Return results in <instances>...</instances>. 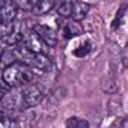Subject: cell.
Listing matches in <instances>:
<instances>
[{
	"label": "cell",
	"instance_id": "cell-2",
	"mask_svg": "<svg viewBox=\"0 0 128 128\" xmlns=\"http://www.w3.org/2000/svg\"><path fill=\"white\" fill-rule=\"evenodd\" d=\"M21 98H23V108H30L38 106L44 98V90L39 84H27L21 88Z\"/></svg>",
	"mask_w": 128,
	"mask_h": 128
},
{
	"label": "cell",
	"instance_id": "cell-3",
	"mask_svg": "<svg viewBox=\"0 0 128 128\" xmlns=\"http://www.w3.org/2000/svg\"><path fill=\"white\" fill-rule=\"evenodd\" d=\"M17 5L35 15H42L45 12H50L56 6L53 0H30V2H20Z\"/></svg>",
	"mask_w": 128,
	"mask_h": 128
},
{
	"label": "cell",
	"instance_id": "cell-11",
	"mask_svg": "<svg viewBox=\"0 0 128 128\" xmlns=\"http://www.w3.org/2000/svg\"><path fill=\"white\" fill-rule=\"evenodd\" d=\"M14 63H17V57H15V54H14V50H5L3 54H2V65H3V70L12 66Z\"/></svg>",
	"mask_w": 128,
	"mask_h": 128
},
{
	"label": "cell",
	"instance_id": "cell-5",
	"mask_svg": "<svg viewBox=\"0 0 128 128\" xmlns=\"http://www.w3.org/2000/svg\"><path fill=\"white\" fill-rule=\"evenodd\" d=\"M18 12V5L14 2H2L0 3V18H2V24L14 23V18L17 17Z\"/></svg>",
	"mask_w": 128,
	"mask_h": 128
},
{
	"label": "cell",
	"instance_id": "cell-9",
	"mask_svg": "<svg viewBox=\"0 0 128 128\" xmlns=\"http://www.w3.org/2000/svg\"><path fill=\"white\" fill-rule=\"evenodd\" d=\"M101 89H102V92H106V94H108V95L116 94L118 89H119L118 80H116L114 77H106V78H102V82H101Z\"/></svg>",
	"mask_w": 128,
	"mask_h": 128
},
{
	"label": "cell",
	"instance_id": "cell-1",
	"mask_svg": "<svg viewBox=\"0 0 128 128\" xmlns=\"http://www.w3.org/2000/svg\"><path fill=\"white\" fill-rule=\"evenodd\" d=\"M33 78H35V71L20 62L14 63L9 68H5L2 74V80L11 88H24L30 84Z\"/></svg>",
	"mask_w": 128,
	"mask_h": 128
},
{
	"label": "cell",
	"instance_id": "cell-13",
	"mask_svg": "<svg viewBox=\"0 0 128 128\" xmlns=\"http://www.w3.org/2000/svg\"><path fill=\"white\" fill-rule=\"evenodd\" d=\"M90 50H92V44H90L89 41H86L84 44L78 45V47L74 50V56H77V57H84V56H88V54L90 53Z\"/></svg>",
	"mask_w": 128,
	"mask_h": 128
},
{
	"label": "cell",
	"instance_id": "cell-15",
	"mask_svg": "<svg viewBox=\"0 0 128 128\" xmlns=\"http://www.w3.org/2000/svg\"><path fill=\"white\" fill-rule=\"evenodd\" d=\"M125 9H126V6L119 8L118 14H116V17H114L113 23H112V27H113V29H118V27H119V24H120V21H122V18H124V15H125Z\"/></svg>",
	"mask_w": 128,
	"mask_h": 128
},
{
	"label": "cell",
	"instance_id": "cell-16",
	"mask_svg": "<svg viewBox=\"0 0 128 128\" xmlns=\"http://www.w3.org/2000/svg\"><path fill=\"white\" fill-rule=\"evenodd\" d=\"M112 128H128V118H118L113 122Z\"/></svg>",
	"mask_w": 128,
	"mask_h": 128
},
{
	"label": "cell",
	"instance_id": "cell-14",
	"mask_svg": "<svg viewBox=\"0 0 128 128\" xmlns=\"http://www.w3.org/2000/svg\"><path fill=\"white\" fill-rule=\"evenodd\" d=\"M0 122H2V128H20L17 119L14 116H0Z\"/></svg>",
	"mask_w": 128,
	"mask_h": 128
},
{
	"label": "cell",
	"instance_id": "cell-4",
	"mask_svg": "<svg viewBox=\"0 0 128 128\" xmlns=\"http://www.w3.org/2000/svg\"><path fill=\"white\" fill-rule=\"evenodd\" d=\"M33 32L44 41V44H47L48 47H54L57 44V33L48 27V26H44V24H35L33 26Z\"/></svg>",
	"mask_w": 128,
	"mask_h": 128
},
{
	"label": "cell",
	"instance_id": "cell-7",
	"mask_svg": "<svg viewBox=\"0 0 128 128\" xmlns=\"http://www.w3.org/2000/svg\"><path fill=\"white\" fill-rule=\"evenodd\" d=\"M82 33H83V29L78 24V21H70V23H66L65 26H63V30H62V35H63L65 39H72V38H76V36H78Z\"/></svg>",
	"mask_w": 128,
	"mask_h": 128
},
{
	"label": "cell",
	"instance_id": "cell-10",
	"mask_svg": "<svg viewBox=\"0 0 128 128\" xmlns=\"http://www.w3.org/2000/svg\"><path fill=\"white\" fill-rule=\"evenodd\" d=\"M72 9H74V2H62L57 5L56 12L60 17H72Z\"/></svg>",
	"mask_w": 128,
	"mask_h": 128
},
{
	"label": "cell",
	"instance_id": "cell-8",
	"mask_svg": "<svg viewBox=\"0 0 128 128\" xmlns=\"http://www.w3.org/2000/svg\"><path fill=\"white\" fill-rule=\"evenodd\" d=\"M90 9V5L89 3H84V2H74V9H72V20L74 21H80L83 20L88 12Z\"/></svg>",
	"mask_w": 128,
	"mask_h": 128
},
{
	"label": "cell",
	"instance_id": "cell-12",
	"mask_svg": "<svg viewBox=\"0 0 128 128\" xmlns=\"http://www.w3.org/2000/svg\"><path fill=\"white\" fill-rule=\"evenodd\" d=\"M65 128H89V122L86 119H82V118H70L66 120V126Z\"/></svg>",
	"mask_w": 128,
	"mask_h": 128
},
{
	"label": "cell",
	"instance_id": "cell-17",
	"mask_svg": "<svg viewBox=\"0 0 128 128\" xmlns=\"http://www.w3.org/2000/svg\"><path fill=\"white\" fill-rule=\"evenodd\" d=\"M122 65L125 66V68H128V42H126V45L124 47V51H122Z\"/></svg>",
	"mask_w": 128,
	"mask_h": 128
},
{
	"label": "cell",
	"instance_id": "cell-6",
	"mask_svg": "<svg viewBox=\"0 0 128 128\" xmlns=\"http://www.w3.org/2000/svg\"><path fill=\"white\" fill-rule=\"evenodd\" d=\"M23 45H24L29 51H32V53L41 54V53H42V47H44V41H42L35 32H30V33H26L24 41H23Z\"/></svg>",
	"mask_w": 128,
	"mask_h": 128
}]
</instances>
